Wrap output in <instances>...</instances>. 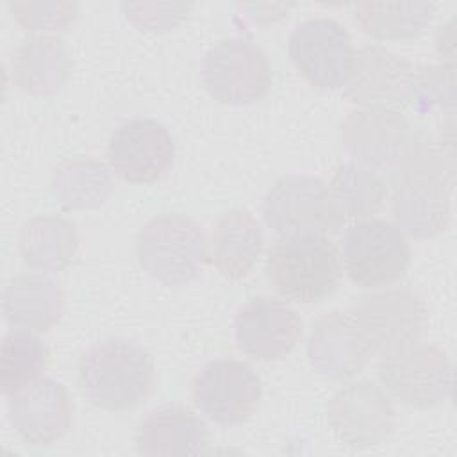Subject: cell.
Here are the masks:
<instances>
[{"label":"cell","instance_id":"21","mask_svg":"<svg viewBox=\"0 0 457 457\" xmlns=\"http://www.w3.org/2000/svg\"><path fill=\"white\" fill-rule=\"evenodd\" d=\"M211 261L228 280H241L255 268L264 236L255 216L246 209H232L220 216L212 228Z\"/></svg>","mask_w":457,"mask_h":457},{"label":"cell","instance_id":"25","mask_svg":"<svg viewBox=\"0 0 457 457\" xmlns=\"http://www.w3.org/2000/svg\"><path fill=\"white\" fill-rule=\"evenodd\" d=\"M437 5L434 2H357L355 20L361 29L387 41L412 39L430 23Z\"/></svg>","mask_w":457,"mask_h":457},{"label":"cell","instance_id":"23","mask_svg":"<svg viewBox=\"0 0 457 457\" xmlns=\"http://www.w3.org/2000/svg\"><path fill=\"white\" fill-rule=\"evenodd\" d=\"M52 193L64 209H93L112 191L109 168L93 155L64 157L52 171Z\"/></svg>","mask_w":457,"mask_h":457},{"label":"cell","instance_id":"12","mask_svg":"<svg viewBox=\"0 0 457 457\" xmlns=\"http://www.w3.org/2000/svg\"><path fill=\"white\" fill-rule=\"evenodd\" d=\"M266 225L278 232H339L337 218L327 191V184L312 175H286L273 182L262 200Z\"/></svg>","mask_w":457,"mask_h":457},{"label":"cell","instance_id":"2","mask_svg":"<svg viewBox=\"0 0 457 457\" xmlns=\"http://www.w3.org/2000/svg\"><path fill=\"white\" fill-rule=\"evenodd\" d=\"M337 246L321 232L298 230L282 234L270 248L266 277L273 289L298 303L328 298L341 280Z\"/></svg>","mask_w":457,"mask_h":457},{"label":"cell","instance_id":"18","mask_svg":"<svg viewBox=\"0 0 457 457\" xmlns=\"http://www.w3.org/2000/svg\"><path fill=\"white\" fill-rule=\"evenodd\" d=\"M71 71V48L61 36H29L20 41L11 55L14 84L34 96L57 95L70 80Z\"/></svg>","mask_w":457,"mask_h":457},{"label":"cell","instance_id":"19","mask_svg":"<svg viewBox=\"0 0 457 457\" xmlns=\"http://www.w3.org/2000/svg\"><path fill=\"white\" fill-rule=\"evenodd\" d=\"M207 445L209 430L204 420L179 403L150 411L136 432V448L143 455H200Z\"/></svg>","mask_w":457,"mask_h":457},{"label":"cell","instance_id":"9","mask_svg":"<svg viewBox=\"0 0 457 457\" xmlns=\"http://www.w3.org/2000/svg\"><path fill=\"white\" fill-rule=\"evenodd\" d=\"M287 50L300 75L318 89L343 87L355 57L348 30L328 16L300 21L289 36Z\"/></svg>","mask_w":457,"mask_h":457},{"label":"cell","instance_id":"7","mask_svg":"<svg viewBox=\"0 0 457 457\" xmlns=\"http://www.w3.org/2000/svg\"><path fill=\"white\" fill-rule=\"evenodd\" d=\"M378 378L400 403L428 409L452 396V362L436 345L414 343L382 355Z\"/></svg>","mask_w":457,"mask_h":457},{"label":"cell","instance_id":"27","mask_svg":"<svg viewBox=\"0 0 457 457\" xmlns=\"http://www.w3.org/2000/svg\"><path fill=\"white\" fill-rule=\"evenodd\" d=\"M12 18L29 32H57L68 29L79 16V4L68 0L57 2H9Z\"/></svg>","mask_w":457,"mask_h":457},{"label":"cell","instance_id":"3","mask_svg":"<svg viewBox=\"0 0 457 457\" xmlns=\"http://www.w3.org/2000/svg\"><path fill=\"white\" fill-rule=\"evenodd\" d=\"M207 257L204 228L186 214H157L137 234V259L143 271L164 286L191 282Z\"/></svg>","mask_w":457,"mask_h":457},{"label":"cell","instance_id":"15","mask_svg":"<svg viewBox=\"0 0 457 457\" xmlns=\"http://www.w3.org/2000/svg\"><path fill=\"white\" fill-rule=\"evenodd\" d=\"M9 421L29 445L46 446L71 427L73 402L62 382L37 377L9 396Z\"/></svg>","mask_w":457,"mask_h":457},{"label":"cell","instance_id":"29","mask_svg":"<svg viewBox=\"0 0 457 457\" xmlns=\"http://www.w3.org/2000/svg\"><path fill=\"white\" fill-rule=\"evenodd\" d=\"M193 4L186 2H123L125 18L139 30L166 32L177 27L191 11Z\"/></svg>","mask_w":457,"mask_h":457},{"label":"cell","instance_id":"28","mask_svg":"<svg viewBox=\"0 0 457 457\" xmlns=\"http://www.w3.org/2000/svg\"><path fill=\"white\" fill-rule=\"evenodd\" d=\"M411 104L421 112L434 109L450 111L453 114L455 105V80L453 64H430L416 70L414 89Z\"/></svg>","mask_w":457,"mask_h":457},{"label":"cell","instance_id":"1","mask_svg":"<svg viewBox=\"0 0 457 457\" xmlns=\"http://www.w3.org/2000/svg\"><path fill=\"white\" fill-rule=\"evenodd\" d=\"M77 382L93 405L112 412L132 411L154 391V359L136 341L107 337L80 355Z\"/></svg>","mask_w":457,"mask_h":457},{"label":"cell","instance_id":"8","mask_svg":"<svg viewBox=\"0 0 457 457\" xmlns=\"http://www.w3.org/2000/svg\"><path fill=\"white\" fill-rule=\"evenodd\" d=\"M327 421L339 443L352 450H366L391 437L395 407L384 387L366 378L353 380L328 400Z\"/></svg>","mask_w":457,"mask_h":457},{"label":"cell","instance_id":"26","mask_svg":"<svg viewBox=\"0 0 457 457\" xmlns=\"http://www.w3.org/2000/svg\"><path fill=\"white\" fill-rule=\"evenodd\" d=\"M48 362V348L41 337L25 328L7 332L0 345V389L11 396L34 378Z\"/></svg>","mask_w":457,"mask_h":457},{"label":"cell","instance_id":"22","mask_svg":"<svg viewBox=\"0 0 457 457\" xmlns=\"http://www.w3.org/2000/svg\"><path fill=\"white\" fill-rule=\"evenodd\" d=\"M77 248L75 223L59 214L32 216L20 228L18 250L30 268L61 271L73 262Z\"/></svg>","mask_w":457,"mask_h":457},{"label":"cell","instance_id":"14","mask_svg":"<svg viewBox=\"0 0 457 457\" xmlns=\"http://www.w3.org/2000/svg\"><path fill=\"white\" fill-rule=\"evenodd\" d=\"M414 139L411 123L398 111L359 109L352 111L341 125L343 148L371 170L395 171Z\"/></svg>","mask_w":457,"mask_h":457},{"label":"cell","instance_id":"16","mask_svg":"<svg viewBox=\"0 0 457 457\" xmlns=\"http://www.w3.org/2000/svg\"><path fill=\"white\" fill-rule=\"evenodd\" d=\"M300 336L298 312L278 298L253 296L237 309L234 318V337L239 350L259 361L287 355Z\"/></svg>","mask_w":457,"mask_h":457},{"label":"cell","instance_id":"17","mask_svg":"<svg viewBox=\"0 0 457 457\" xmlns=\"http://www.w3.org/2000/svg\"><path fill=\"white\" fill-rule=\"evenodd\" d=\"M371 355H375L373 348L348 309H334L314 321L307 357L320 375L346 380L364 370Z\"/></svg>","mask_w":457,"mask_h":457},{"label":"cell","instance_id":"4","mask_svg":"<svg viewBox=\"0 0 457 457\" xmlns=\"http://www.w3.org/2000/svg\"><path fill=\"white\" fill-rule=\"evenodd\" d=\"M348 311L362 328L373 353L380 355L420 343L428 328L425 300L409 286L366 293Z\"/></svg>","mask_w":457,"mask_h":457},{"label":"cell","instance_id":"6","mask_svg":"<svg viewBox=\"0 0 457 457\" xmlns=\"http://www.w3.org/2000/svg\"><path fill=\"white\" fill-rule=\"evenodd\" d=\"M411 264V246L398 225L368 218L343 236V266L361 287H382L400 280Z\"/></svg>","mask_w":457,"mask_h":457},{"label":"cell","instance_id":"13","mask_svg":"<svg viewBox=\"0 0 457 457\" xmlns=\"http://www.w3.org/2000/svg\"><path fill=\"white\" fill-rule=\"evenodd\" d=\"M111 170L132 184L164 177L175 161V139L170 129L154 118H134L121 123L109 137Z\"/></svg>","mask_w":457,"mask_h":457},{"label":"cell","instance_id":"24","mask_svg":"<svg viewBox=\"0 0 457 457\" xmlns=\"http://www.w3.org/2000/svg\"><path fill=\"white\" fill-rule=\"evenodd\" d=\"M330 204L343 221L368 220L384 204L387 187L384 179L371 168L359 162L339 164L327 184Z\"/></svg>","mask_w":457,"mask_h":457},{"label":"cell","instance_id":"10","mask_svg":"<svg viewBox=\"0 0 457 457\" xmlns=\"http://www.w3.org/2000/svg\"><path fill=\"white\" fill-rule=\"evenodd\" d=\"M191 396L205 418L232 427L245 423L255 412L262 396V382L250 364L237 359H216L195 375Z\"/></svg>","mask_w":457,"mask_h":457},{"label":"cell","instance_id":"20","mask_svg":"<svg viewBox=\"0 0 457 457\" xmlns=\"http://www.w3.org/2000/svg\"><path fill=\"white\" fill-rule=\"evenodd\" d=\"M2 312L12 327L45 332L61 320L64 293L43 273L16 275L4 287Z\"/></svg>","mask_w":457,"mask_h":457},{"label":"cell","instance_id":"5","mask_svg":"<svg viewBox=\"0 0 457 457\" xmlns=\"http://www.w3.org/2000/svg\"><path fill=\"white\" fill-rule=\"evenodd\" d=\"M200 75L209 95L228 105H248L264 98L273 82L268 55L248 37L214 43L204 55Z\"/></svg>","mask_w":457,"mask_h":457},{"label":"cell","instance_id":"11","mask_svg":"<svg viewBox=\"0 0 457 457\" xmlns=\"http://www.w3.org/2000/svg\"><path fill=\"white\" fill-rule=\"evenodd\" d=\"M414 77L416 68L405 57L380 45H364L355 52L343 93L364 109L398 111L412 100Z\"/></svg>","mask_w":457,"mask_h":457}]
</instances>
